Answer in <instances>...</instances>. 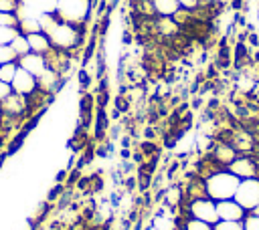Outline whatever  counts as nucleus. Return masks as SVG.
Returning <instances> with one entry per match:
<instances>
[{"mask_svg":"<svg viewBox=\"0 0 259 230\" xmlns=\"http://www.w3.org/2000/svg\"><path fill=\"white\" fill-rule=\"evenodd\" d=\"M212 230H245L243 222H235V220H219L217 224H212Z\"/></svg>","mask_w":259,"mask_h":230,"instance_id":"24","label":"nucleus"},{"mask_svg":"<svg viewBox=\"0 0 259 230\" xmlns=\"http://www.w3.org/2000/svg\"><path fill=\"white\" fill-rule=\"evenodd\" d=\"M154 8L158 16H172L180 8V4L178 0H154Z\"/></svg>","mask_w":259,"mask_h":230,"instance_id":"16","label":"nucleus"},{"mask_svg":"<svg viewBox=\"0 0 259 230\" xmlns=\"http://www.w3.org/2000/svg\"><path fill=\"white\" fill-rule=\"evenodd\" d=\"M10 87H12V91H14V93L24 95V97H32V95L38 91L36 77H34V75H30L28 71L20 69V67H18V71H16V75H14L12 83H10Z\"/></svg>","mask_w":259,"mask_h":230,"instance_id":"7","label":"nucleus"},{"mask_svg":"<svg viewBox=\"0 0 259 230\" xmlns=\"http://www.w3.org/2000/svg\"><path fill=\"white\" fill-rule=\"evenodd\" d=\"M235 200L247 210L251 212L257 204H259V178H247L239 182V188L235 192Z\"/></svg>","mask_w":259,"mask_h":230,"instance_id":"5","label":"nucleus"},{"mask_svg":"<svg viewBox=\"0 0 259 230\" xmlns=\"http://www.w3.org/2000/svg\"><path fill=\"white\" fill-rule=\"evenodd\" d=\"M20 22H18V30L22 34H30V32H38L40 26H38V18H30V16H18Z\"/></svg>","mask_w":259,"mask_h":230,"instance_id":"17","label":"nucleus"},{"mask_svg":"<svg viewBox=\"0 0 259 230\" xmlns=\"http://www.w3.org/2000/svg\"><path fill=\"white\" fill-rule=\"evenodd\" d=\"M164 202L170 208H178L184 204V194H182V186H170L168 190H164Z\"/></svg>","mask_w":259,"mask_h":230,"instance_id":"15","label":"nucleus"},{"mask_svg":"<svg viewBox=\"0 0 259 230\" xmlns=\"http://www.w3.org/2000/svg\"><path fill=\"white\" fill-rule=\"evenodd\" d=\"M208 153H210L223 167H229V163L239 155L237 149H235L231 143H227V141H223V139H214V137H212V141H210Z\"/></svg>","mask_w":259,"mask_h":230,"instance_id":"11","label":"nucleus"},{"mask_svg":"<svg viewBox=\"0 0 259 230\" xmlns=\"http://www.w3.org/2000/svg\"><path fill=\"white\" fill-rule=\"evenodd\" d=\"M12 93V87H10V83H4V81H0V101H4L8 95Z\"/></svg>","mask_w":259,"mask_h":230,"instance_id":"28","label":"nucleus"},{"mask_svg":"<svg viewBox=\"0 0 259 230\" xmlns=\"http://www.w3.org/2000/svg\"><path fill=\"white\" fill-rule=\"evenodd\" d=\"M243 228H245V230H259V216L247 212V216H245V220H243Z\"/></svg>","mask_w":259,"mask_h":230,"instance_id":"27","label":"nucleus"},{"mask_svg":"<svg viewBox=\"0 0 259 230\" xmlns=\"http://www.w3.org/2000/svg\"><path fill=\"white\" fill-rule=\"evenodd\" d=\"M251 214H255V216H259V204H257V206H255V208L251 210Z\"/></svg>","mask_w":259,"mask_h":230,"instance_id":"30","label":"nucleus"},{"mask_svg":"<svg viewBox=\"0 0 259 230\" xmlns=\"http://www.w3.org/2000/svg\"><path fill=\"white\" fill-rule=\"evenodd\" d=\"M18 22H20V18L16 12H2L0 10V26H16L18 28Z\"/></svg>","mask_w":259,"mask_h":230,"instance_id":"25","label":"nucleus"},{"mask_svg":"<svg viewBox=\"0 0 259 230\" xmlns=\"http://www.w3.org/2000/svg\"><path fill=\"white\" fill-rule=\"evenodd\" d=\"M231 174H235L239 180H247V178H259V161L255 155H237L229 167Z\"/></svg>","mask_w":259,"mask_h":230,"instance_id":"6","label":"nucleus"},{"mask_svg":"<svg viewBox=\"0 0 259 230\" xmlns=\"http://www.w3.org/2000/svg\"><path fill=\"white\" fill-rule=\"evenodd\" d=\"M16 71H18V63H16V61H14V63H4V65H0V81L12 83Z\"/></svg>","mask_w":259,"mask_h":230,"instance_id":"20","label":"nucleus"},{"mask_svg":"<svg viewBox=\"0 0 259 230\" xmlns=\"http://www.w3.org/2000/svg\"><path fill=\"white\" fill-rule=\"evenodd\" d=\"M14 61H18V56H16V52L12 50V46H10V44H0V65H4V63H14Z\"/></svg>","mask_w":259,"mask_h":230,"instance_id":"23","label":"nucleus"},{"mask_svg":"<svg viewBox=\"0 0 259 230\" xmlns=\"http://www.w3.org/2000/svg\"><path fill=\"white\" fill-rule=\"evenodd\" d=\"M182 194H184V202H194V200L208 198L206 182L202 178H198L196 174H190L186 178V182L182 184Z\"/></svg>","mask_w":259,"mask_h":230,"instance_id":"8","label":"nucleus"},{"mask_svg":"<svg viewBox=\"0 0 259 230\" xmlns=\"http://www.w3.org/2000/svg\"><path fill=\"white\" fill-rule=\"evenodd\" d=\"M0 117H2V111H0Z\"/></svg>","mask_w":259,"mask_h":230,"instance_id":"32","label":"nucleus"},{"mask_svg":"<svg viewBox=\"0 0 259 230\" xmlns=\"http://www.w3.org/2000/svg\"><path fill=\"white\" fill-rule=\"evenodd\" d=\"M26 38H28V44H30V52L47 54V52L53 48L51 38H49L42 30H38V32H30V34H26Z\"/></svg>","mask_w":259,"mask_h":230,"instance_id":"14","label":"nucleus"},{"mask_svg":"<svg viewBox=\"0 0 259 230\" xmlns=\"http://www.w3.org/2000/svg\"><path fill=\"white\" fill-rule=\"evenodd\" d=\"M178 4H180L182 8L192 10V8H196V6H198V0H178Z\"/></svg>","mask_w":259,"mask_h":230,"instance_id":"29","label":"nucleus"},{"mask_svg":"<svg viewBox=\"0 0 259 230\" xmlns=\"http://www.w3.org/2000/svg\"><path fill=\"white\" fill-rule=\"evenodd\" d=\"M91 8H93V0H57L53 12L63 22L85 26L91 16Z\"/></svg>","mask_w":259,"mask_h":230,"instance_id":"2","label":"nucleus"},{"mask_svg":"<svg viewBox=\"0 0 259 230\" xmlns=\"http://www.w3.org/2000/svg\"><path fill=\"white\" fill-rule=\"evenodd\" d=\"M18 34L20 30L16 26H0V44H10Z\"/></svg>","mask_w":259,"mask_h":230,"instance_id":"22","label":"nucleus"},{"mask_svg":"<svg viewBox=\"0 0 259 230\" xmlns=\"http://www.w3.org/2000/svg\"><path fill=\"white\" fill-rule=\"evenodd\" d=\"M20 6H22V0H0L2 12H18Z\"/></svg>","mask_w":259,"mask_h":230,"instance_id":"26","label":"nucleus"},{"mask_svg":"<svg viewBox=\"0 0 259 230\" xmlns=\"http://www.w3.org/2000/svg\"><path fill=\"white\" fill-rule=\"evenodd\" d=\"M176 230H184V228H182V226H180V228H176Z\"/></svg>","mask_w":259,"mask_h":230,"instance_id":"31","label":"nucleus"},{"mask_svg":"<svg viewBox=\"0 0 259 230\" xmlns=\"http://www.w3.org/2000/svg\"><path fill=\"white\" fill-rule=\"evenodd\" d=\"M186 212L190 218L208 222V224H217L219 222V214H217V202L212 198H202V200H194V202H186Z\"/></svg>","mask_w":259,"mask_h":230,"instance_id":"4","label":"nucleus"},{"mask_svg":"<svg viewBox=\"0 0 259 230\" xmlns=\"http://www.w3.org/2000/svg\"><path fill=\"white\" fill-rule=\"evenodd\" d=\"M10 46H12V50L16 52V56H24L26 52H30V44H28V38H26V34H18L12 42H10Z\"/></svg>","mask_w":259,"mask_h":230,"instance_id":"18","label":"nucleus"},{"mask_svg":"<svg viewBox=\"0 0 259 230\" xmlns=\"http://www.w3.org/2000/svg\"><path fill=\"white\" fill-rule=\"evenodd\" d=\"M182 228L184 230H212V224H208V222H202V220H196V218H186L184 222H182Z\"/></svg>","mask_w":259,"mask_h":230,"instance_id":"21","label":"nucleus"},{"mask_svg":"<svg viewBox=\"0 0 259 230\" xmlns=\"http://www.w3.org/2000/svg\"><path fill=\"white\" fill-rule=\"evenodd\" d=\"M18 67L20 69H24V71H28L30 75H34V77H40L47 69H49V65H47V59H45V54H38V52H26L24 56H18Z\"/></svg>","mask_w":259,"mask_h":230,"instance_id":"12","label":"nucleus"},{"mask_svg":"<svg viewBox=\"0 0 259 230\" xmlns=\"http://www.w3.org/2000/svg\"><path fill=\"white\" fill-rule=\"evenodd\" d=\"M85 26H87V24H85ZM85 26H75V24H69V22L59 20L57 26H55L47 36L51 38V44H53L55 48L73 54V52L83 44Z\"/></svg>","mask_w":259,"mask_h":230,"instance_id":"1","label":"nucleus"},{"mask_svg":"<svg viewBox=\"0 0 259 230\" xmlns=\"http://www.w3.org/2000/svg\"><path fill=\"white\" fill-rule=\"evenodd\" d=\"M204 182H206L208 198H212L214 202H221V200L235 198V192H237L241 180L235 174H231L229 169H221V171L212 174L210 178H206Z\"/></svg>","mask_w":259,"mask_h":230,"instance_id":"3","label":"nucleus"},{"mask_svg":"<svg viewBox=\"0 0 259 230\" xmlns=\"http://www.w3.org/2000/svg\"><path fill=\"white\" fill-rule=\"evenodd\" d=\"M26 109H28V97L18 95L14 91L4 101H0V111L6 117H20V115H24Z\"/></svg>","mask_w":259,"mask_h":230,"instance_id":"10","label":"nucleus"},{"mask_svg":"<svg viewBox=\"0 0 259 230\" xmlns=\"http://www.w3.org/2000/svg\"><path fill=\"white\" fill-rule=\"evenodd\" d=\"M172 20L180 26V28H184V26H188L190 22H194V18H192V10H188V8H178L174 14H172Z\"/></svg>","mask_w":259,"mask_h":230,"instance_id":"19","label":"nucleus"},{"mask_svg":"<svg viewBox=\"0 0 259 230\" xmlns=\"http://www.w3.org/2000/svg\"><path fill=\"white\" fill-rule=\"evenodd\" d=\"M36 83H38V91L51 95L53 91H57V89L61 87V83H63V75L57 73V71H53V69H47L40 77H36Z\"/></svg>","mask_w":259,"mask_h":230,"instance_id":"13","label":"nucleus"},{"mask_svg":"<svg viewBox=\"0 0 259 230\" xmlns=\"http://www.w3.org/2000/svg\"><path fill=\"white\" fill-rule=\"evenodd\" d=\"M217 214H219V220H235V222H243L245 216H247V210L235 200H221L217 202Z\"/></svg>","mask_w":259,"mask_h":230,"instance_id":"9","label":"nucleus"}]
</instances>
